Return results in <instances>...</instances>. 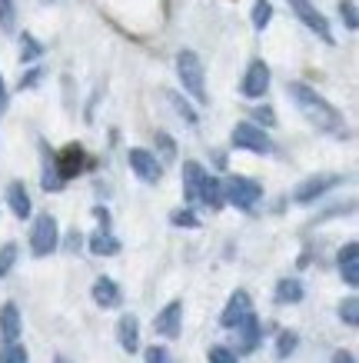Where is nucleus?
I'll return each instance as SVG.
<instances>
[{"label":"nucleus","instance_id":"nucleus-1","mask_svg":"<svg viewBox=\"0 0 359 363\" xmlns=\"http://www.w3.org/2000/svg\"><path fill=\"white\" fill-rule=\"evenodd\" d=\"M286 94H290V100L296 104V111L303 113L309 127L329 133V137H346V117L316 87H309L303 80H290V84H286Z\"/></svg>","mask_w":359,"mask_h":363},{"label":"nucleus","instance_id":"nucleus-2","mask_svg":"<svg viewBox=\"0 0 359 363\" xmlns=\"http://www.w3.org/2000/svg\"><path fill=\"white\" fill-rule=\"evenodd\" d=\"M176 74H180V84H183V94L196 100V107L207 104V74H203V60L196 57V50L183 47L176 54Z\"/></svg>","mask_w":359,"mask_h":363},{"label":"nucleus","instance_id":"nucleus-3","mask_svg":"<svg viewBox=\"0 0 359 363\" xmlns=\"http://www.w3.org/2000/svg\"><path fill=\"white\" fill-rule=\"evenodd\" d=\"M229 143L237 147V150H250V154H260V157H273L276 154V143H273L270 130H263L256 127L253 121H239L229 133Z\"/></svg>","mask_w":359,"mask_h":363},{"label":"nucleus","instance_id":"nucleus-4","mask_svg":"<svg viewBox=\"0 0 359 363\" xmlns=\"http://www.w3.org/2000/svg\"><path fill=\"white\" fill-rule=\"evenodd\" d=\"M60 247V223H57L54 213H37L30 223V253L40 260V257H50Z\"/></svg>","mask_w":359,"mask_h":363},{"label":"nucleus","instance_id":"nucleus-5","mask_svg":"<svg viewBox=\"0 0 359 363\" xmlns=\"http://www.w3.org/2000/svg\"><path fill=\"white\" fill-rule=\"evenodd\" d=\"M223 197H227L237 210H253L263 200V184L253 180V177L233 174L229 180H223Z\"/></svg>","mask_w":359,"mask_h":363},{"label":"nucleus","instance_id":"nucleus-6","mask_svg":"<svg viewBox=\"0 0 359 363\" xmlns=\"http://www.w3.org/2000/svg\"><path fill=\"white\" fill-rule=\"evenodd\" d=\"M127 164H130L133 174L140 177L143 184H150V187H156V184L164 180V160H156V154L147 150V147H130V150H127Z\"/></svg>","mask_w":359,"mask_h":363},{"label":"nucleus","instance_id":"nucleus-7","mask_svg":"<svg viewBox=\"0 0 359 363\" xmlns=\"http://www.w3.org/2000/svg\"><path fill=\"white\" fill-rule=\"evenodd\" d=\"M343 184V177L339 174H316V177H306L303 184L293 190V203H300V207H309V203H316V200L323 197V194H329L333 187H339Z\"/></svg>","mask_w":359,"mask_h":363},{"label":"nucleus","instance_id":"nucleus-8","mask_svg":"<svg viewBox=\"0 0 359 363\" xmlns=\"http://www.w3.org/2000/svg\"><path fill=\"white\" fill-rule=\"evenodd\" d=\"M286 4L293 7V13L300 17V23H303L306 30H313L323 44H336V40H333V30H329V21L316 11L313 0H286Z\"/></svg>","mask_w":359,"mask_h":363},{"label":"nucleus","instance_id":"nucleus-9","mask_svg":"<svg viewBox=\"0 0 359 363\" xmlns=\"http://www.w3.org/2000/svg\"><path fill=\"white\" fill-rule=\"evenodd\" d=\"M266 90H270V64L256 57V60H250L246 74L239 80V94L250 100H260V97H266Z\"/></svg>","mask_w":359,"mask_h":363},{"label":"nucleus","instance_id":"nucleus-10","mask_svg":"<svg viewBox=\"0 0 359 363\" xmlns=\"http://www.w3.org/2000/svg\"><path fill=\"white\" fill-rule=\"evenodd\" d=\"M153 330H156V337H164V340H176V337L183 333V303H180V300H170V303L153 317Z\"/></svg>","mask_w":359,"mask_h":363},{"label":"nucleus","instance_id":"nucleus-11","mask_svg":"<svg viewBox=\"0 0 359 363\" xmlns=\"http://www.w3.org/2000/svg\"><path fill=\"white\" fill-rule=\"evenodd\" d=\"M250 313H253L250 294H246V290H237V294H229L227 307H223V313H220V327H223V330H237Z\"/></svg>","mask_w":359,"mask_h":363},{"label":"nucleus","instance_id":"nucleus-12","mask_svg":"<svg viewBox=\"0 0 359 363\" xmlns=\"http://www.w3.org/2000/svg\"><path fill=\"white\" fill-rule=\"evenodd\" d=\"M336 270H339V277H343V284H346L349 290H356L359 286V243L356 240L343 243V250L336 253Z\"/></svg>","mask_w":359,"mask_h":363},{"label":"nucleus","instance_id":"nucleus-13","mask_svg":"<svg viewBox=\"0 0 359 363\" xmlns=\"http://www.w3.org/2000/svg\"><path fill=\"white\" fill-rule=\"evenodd\" d=\"M90 297H93V303L103 310H117L120 303H123V290H120V284L113 280V277H97L93 280V286H90Z\"/></svg>","mask_w":359,"mask_h":363},{"label":"nucleus","instance_id":"nucleus-14","mask_svg":"<svg viewBox=\"0 0 359 363\" xmlns=\"http://www.w3.org/2000/svg\"><path fill=\"white\" fill-rule=\"evenodd\" d=\"M54 157V170H57V177L60 180H70V177H76L80 170H84V150L76 147V143H70V147H64L60 154H50Z\"/></svg>","mask_w":359,"mask_h":363},{"label":"nucleus","instance_id":"nucleus-15","mask_svg":"<svg viewBox=\"0 0 359 363\" xmlns=\"http://www.w3.org/2000/svg\"><path fill=\"white\" fill-rule=\"evenodd\" d=\"M260 343H263V323H260L256 313H250V317L237 327V350L239 353H253Z\"/></svg>","mask_w":359,"mask_h":363},{"label":"nucleus","instance_id":"nucleus-16","mask_svg":"<svg viewBox=\"0 0 359 363\" xmlns=\"http://www.w3.org/2000/svg\"><path fill=\"white\" fill-rule=\"evenodd\" d=\"M117 343L123 353H137L140 350V320L133 313H123L117 320Z\"/></svg>","mask_w":359,"mask_h":363},{"label":"nucleus","instance_id":"nucleus-17","mask_svg":"<svg viewBox=\"0 0 359 363\" xmlns=\"http://www.w3.org/2000/svg\"><path fill=\"white\" fill-rule=\"evenodd\" d=\"M21 330H23V317L17 303H4L0 307V340L4 343H17L21 340Z\"/></svg>","mask_w":359,"mask_h":363},{"label":"nucleus","instance_id":"nucleus-18","mask_svg":"<svg viewBox=\"0 0 359 363\" xmlns=\"http://www.w3.org/2000/svg\"><path fill=\"white\" fill-rule=\"evenodd\" d=\"M7 207H11V213L17 220H27L33 213V200L21 180H11V184H7Z\"/></svg>","mask_w":359,"mask_h":363},{"label":"nucleus","instance_id":"nucleus-19","mask_svg":"<svg viewBox=\"0 0 359 363\" xmlns=\"http://www.w3.org/2000/svg\"><path fill=\"white\" fill-rule=\"evenodd\" d=\"M196 203H203V207L210 210H223V203H227V197H223V180L220 177H203V184H200V190H196Z\"/></svg>","mask_w":359,"mask_h":363},{"label":"nucleus","instance_id":"nucleus-20","mask_svg":"<svg viewBox=\"0 0 359 363\" xmlns=\"http://www.w3.org/2000/svg\"><path fill=\"white\" fill-rule=\"evenodd\" d=\"M273 297H276V303H283V307H293V303H300L306 297V286L300 277H283V280H276Z\"/></svg>","mask_w":359,"mask_h":363},{"label":"nucleus","instance_id":"nucleus-21","mask_svg":"<svg viewBox=\"0 0 359 363\" xmlns=\"http://www.w3.org/2000/svg\"><path fill=\"white\" fill-rule=\"evenodd\" d=\"M203 177H207L203 164L183 160V197L190 200V203H196V190H200V184H203Z\"/></svg>","mask_w":359,"mask_h":363},{"label":"nucleus","instance_id":"nucleus-22","mask_svg":"<svg viewBox=\"0 0 359 363\" xmlns=\"http://www.w3.org/2000/svg\"><path fill=\"white\" fill-rule=\"evenodd\" d=\"M87 247H90V253H93V257H117V253H120V240L110 230H97L87 240Z\"/></svg>","mask_w":359,"mask_h":363},{"label":"nucleus","instance_id":"nucleus-23","mask_svg":"<svg viewBox=\"0 0 359 363\" xmlns=\"http://www.w3.org/2000/svg\"><path fill=\"white\" fill-rule=\"evenodd\" d=\"M166 100L173 104L176 117H183V123H190V127H196V123H200V113H196V107H190V100H186L183 94H176V90H166Z\"/></svg>","mask_w":359,"mask_h":363},{"label":"nucleus","instance_id":"nucleus-24","mask_svg":"<svg viewBox=\"0 0 359 363\" xmlns=\"http://www.w3.org/2000/svg\"><path fill=\"white\" fill-rule=\"evenodd\" d=\"M44 57V44L33 37V33H23L21 37V64H33Z\"/></svg>","mask_w":359,"mask_h":363},{"label":"nucleus","instance_id":"nucleus-25","mask_svg":"<svg viewBox=\"0 0 359 363\" xmlns=\"http://www.w3.org/2000/svg\"><path fill=\"white\" fill-rule=\"evenodd\" d=\"M336 313H339V320L346 323L349 330H356V327H359V300H356V294H349V297L339 303Z\"/></svg>","mask_w":359,"mask_h":363},{"label":"nucleus","instance_id":"nucleus-26","mask_svg":"<svg viewBox=\"0 0 359 363\" xmlns=\"http://www.w3.org/2000/svg\"><path fill=\"white\" fill-rule=\"evenodd\" d=\"M296 347H300V333L296 330H280V337H276V357L280 360H286V357H293Z\"/></svg>","mask_w":359,"mask_h":363},{"label":"nucleus","instance_id":"nucleus-27","mask_svg":"<svg viewBox=\"0 0 359 363\" xmlns=\"http://www.w3.org/2000/svg\"><path fill=\"white\" fill-rule=\"evenodd\" d=\"M250 21H253L256 30H266V27H270V21H273V4L270 0H256V4H253Z\"/></svg>","mask_w":359,"mask_h":363},{"label":"nucleus","instance_id":"nucleus-28","mask_svg":"<svg viewBox=\"0 0 359 363\" xmlns=\"http://www.w3.org/2000/svg\"><path fill=\"white\" fill-rule=\"evenodd\" d=\"M27 360H30V353H27V347L21 340L0 347V363H27Z\"/></svg>","mask_w":359,"mask_h":363},{"label":"nucleus","instance_id":"nucleus-29","mask_svg":"<svg viewBox=\"0 0 359 363\" xmlns=\"http://www.w3.org/2000/svg\"><path fill=\"white\" fill-rule=\"evenodd\" d=\"M17 253H21V250H17V243H4V247H0V280L13 270V264H17Z\"/></svg>","mask_w":359,"mask_h":363},{"label":"nucleus","instance_id":"nucleus-30","mask_svg":"<svg viewBox=\"0 0 359 363\" xmlns=\"http://www.w3.org/2000/svg\"><path fill=\"white\" fill-rule=\"evenodd\" d=\"M170 223H173V227H186V230H196V227H200V220H196V213L190 207L173 210V213H170Z\"/></svg>","mask_w":359,"mask_h":363},{"label":"nucleus","instance_id":"nucleus-31","mask_svg":"<svg viewBox=\"0 0 359 363\" xmlns=\"http://www.w3.org/2000/svg\"><path fill=\"white\" fill-rule=\"evenodd\" d=\"M207 360L210 363H239V353L229 350V347H223V343H217V347H210L207 350Z\"/></svg>","mask_w":359,"mask_h":363},{"label":"nucleus","instance_id":"nucleus-32","mask_svg":"<svg viewBox=\"0 0 359 363\" xmlns=\"http://www.w3.org/2000/svg\"><path fill=\"white\" fill-rule=\"evenodd\" d=\"M253 123H256V127H263V130H273V127H276V113H273L270 104L253 107Z\"/></svg>","mask_w":359,"mask_h":363},{"label":"nucleus","instance_id":"nucleus-33","mask_svg":"<svg viewBox=\"0 0 359 363\" xmlns=\"http://www.w3.org/2000/svg\"><path fill=\"white\" fill-rule=\"evenodd\" d=\"M339 17H343V23H346L349 30L359 27V13H356V4H353V0H339Z\"/></svg>","mask_w":359,"mask_h":363},{"label":"nucleus","instance_id":"nucleus-34","mask_svg":"<svg viewBox=\"0 0 359 363\" xmlns=\"http://www.w3.org/2000/svg\"><path fill=\"white\" fill-rule=\"evenodd\" d=\"M156 147H160V154L156 157H164V160H176V143L170 133H156Z\"/></svg>","mask_w":359,"mask_h":363},{"label":"nucleus","instance_id":"nucleus-35","mask_svg":"<svg viewBox=\"0 0 359 363\" xmlns=\"http://www.w3.org/2000/svg\"><path fill=\"white\" fill-rule=\"evenodd\" d=\"M13 17H17L13 0H0V30H13Z\"/></svg>","mask_w":359,"mask_h":363},{"label":"nucleus","instance_id":"nucleus-36","mask_svg":"<svg viewBox=\"0 0 359 363\" xmlns=\"http://www.w3.org/2000/svg\"><path fill=\"white\" fill-rule=\"evenodd\" d=\"M143 363H170V350L160 347V343H153V347H147V353H143Z\"/></svg>","mask_w":359,"mask_h":363},{"label":"nucleus","instance_id":"nucleus-37","mask_svg":"<svg viewBox=\"0 0 359 363\" xmlns=\"http://www.w3.org/2000/svg\"><path fill=\"white\" fill-rule=\"evenodd\" d=\"M40 77H44V70H40V67L27 70V74L21 77V90H23V87H37V84H40Z\"/></svg>","mask_w":359,"mask_h":363},{"label":"nucleus","instance_id":"nucleus-38","mask_svg":"<svg viewBox=\"0 0 359 363\" xmlns=\"http://www.w3.org/2000/svg\"><path fill=\"white\" fill-rule=\"evenodd\" d=\"M333 363H356V357H353V350H336L333 353Z\"/></svg>","mask_w":359,"mask_h":363},{"label":"nucleus","instance_id":"nucleus-39","mask_svg":"<svg viewBox=\"0 0 359 363\" xmlns=\"http://www.w3.org/2000/svg\"><path fill=\"white\" fill-rule=\"evenodd\" d=\"M7 111V84H4V74H0V113Z\"/></svg>","mask_w":359,"mask_h":363},{"label":"nucleus","instance_id":"nucleus-40","mask_svg":"<svg viewBox=\"0 0 359 363\" xmlns=\"http://www.w3.org/2000/svg\"><path fill=\"white\" fill-rule=\"evenodd\" d=\"M54 363H70V360H67V357H57V360Z\"/></svg>","mask_w":359,"mask_h":363}]
</instances>
